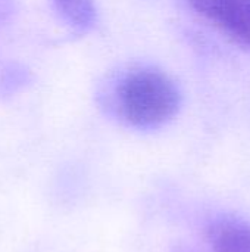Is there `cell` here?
<instances>
[{"label":"cell","instance_id":"cell-1","mask_svg":"<svg viewBox=\"0 0 250 252\" xmlns=\"http://www.w3.org/2000/svg\"><path fill=\"white\" fill-rule=\"evenodd\" d=\"M181 105L177 84L156 69L128 74L118 87V109L122 118L137 128H153L175 117Z\"/></svg>","mask_w":250,"mask_h":252},{"label":"cell","instance_id":"cell-2","mask_svg":"<svg viewBox=\"0 0 250 252\" xmlns=\"http://www.w3.org/2000/svg\"><path fill=\"white\" fill-rule=\"evenodd\" d=\"M187 3L230 40L250 47V0H187Z\"/></svg>","mask_w":250,"mask_h":252},{"label":"cell","instance_id":"cell-3","mask_svg":"<svg viewBox=\"0 0 250 252\" xmlns=\"http://www.w3.org/2000/svg\"><path fill=\"white\" fill-rule=\"evenodd\" d=\"M208 242L214 252H250V221L221 216L209 224Z\"/></svg>","mask_w":250,"mask_h":252},{"label":"cell","instance_id":"cell-4","mask_svg":"<svg viewBox=\"0 0 250 252\" xmlns=\"http://www.w3.org/2000/svg\"><path fill=\"white\" fill-rule=\"evenodd\" d=\"M53 4L60 19L77 32H85L94 25L93 0H53Z\"/></svg>","mask_w":250,"mask_h":252}]
</instances>
